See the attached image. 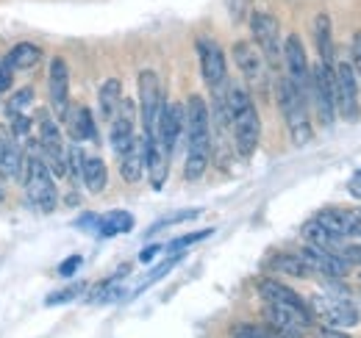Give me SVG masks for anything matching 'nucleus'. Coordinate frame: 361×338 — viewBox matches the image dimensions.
I'll use <instances>...</instances> for the list:
<instances>
[{
    "instance_id": "obj_1",
    "label": "nucleus",
    "mask_w": 361,
    "mask_h": 338,
    "mask_svg": "<svg viewBox=\"0 0 361 338\" xmlns=\"http://www.w3.org/2000/svg\"><path fill=\"white\" fill-rule=\"evenodd\" d=\"M183 133H186V161H183V177L200 180L209 167L212 156V114L200 94H189L183 106Z\"/></svg>"
},
{
    "instance_id": "obj_2",
    "label": "nucleus",
    "mask_w": 361,
    "mask_h": 338,
    "mask_svg": "<svg viewBox=\"0 0 361 338\" xmlns=\"http://www.w3.org/2000/svg\"><path fill=\"white\" fill-rule=\"evenodd\" d=\"M226 103H228V114H231V127H233V144H236V153L242 158H250L259 147V139H262V120H259V111L250 100V92L247 86H228L226 89Z\"/></svg>"
},
{
    "instance_id": "obj_3",
    "label": "nucleus",
    "mask_w": 361,
    "mask_h": 338,
    "mask_svg": "<svg viewBox=\"0 0 361 338\" xmlns=\"http://www.w3.org/2000/svg\"><path fill=\"white\" fill-rule=\"evenodd\" d=\"M275 92H278V106H281V114L286 120L292 144H298V147L309 144L312 136H314L312 133V120H309V94L300 92L289 78H281Z\"/></svg>"
},
{
    "instance_id": "obj_4",
    "label": "nucleus",
    "mask_w": 361,
    "mask_h": 338,
    "mask_svg": "<svg viewBox=\"0 0 361 338\" xmlns=\"http://www.w3.org/2000/svg\"><path fill=\"white\" fill-rule=\"evenodd\" d=\"M23 183H25V194L28 203L42 213H50L59 203V192H56V180L50 175L47 164L42 161L39 153H34V147H28L25 156V172H23Z\"/></svg>"
},
{
    "instance_id": "obj_5",
    "label": "nucleus",
    "mask_w": 361,
    "mask_h": 338,
    "mask_svg": "<svg viewBox=\"0 0 361 338\" xmlns=\"http://www.w3.org/2000/svg\"><path fill=\"white\" fill-rule=\"evenodd\" d=\"M309 308L317 311L328 322V327H342L345 330V327L359 325L361 319L359 305L350 299V294L345 292V286H331L325 294L314 296Z\"/></svg>"
},
{
    "instance_id": "obj_6",
    "label": "nucleus",
    "mask_w": 361,
    "mask_h": 338,
    "mask_svg": "<svg viewBox=\"0 0 361 338\" xmlns=\"http://www.w3.org/2000/svg\"><path fill=\"white\" fill-rule=\"evenodd\" d=\"M164 106V94H161V81L153 70H142L139 73V117H142V139H156V123H159V111Z\"/></svg>"
},
{
    "instance_id": "obj_7",
    "label": "nucleus",
    "mask_w": 361,
    "mask_h": 338,
    "mask_svg": "<svg viewBox=\"0 0 361 338\" xmlns=\"http://www.w3.org/2000/svg\"><path fill=\"white\" fill-rule=\"evenodd\" d=\"M39 156L47 164L53 177H67V150L61 142V130L50 114L39 117Z\"/></svg>"
},
{
    "instance_id": "obj_8",
    "label": "nucleus",
    "mask_w": 361,
    "mask_h": 338,
    "mask_svg": "<svg viewBox=\"0 0 361 338\" xmlns=\"http://www.w3.org/2000/svg\"><path fill=\"white\" fill-rule=\"evenodd\" d=\"M309 92L314 97L317 114H319V123L325 127L334 125L336 120V89H334V73L328 64H314L312 67V81H309Z\"/></svg>"
},
{
    "instance_id": "obj_9",
    "label": "nucleus",
    "mask_w": 361,
    "mask_h": 338,
    "mask_svg": "<svg viewBox=\"0 0 361 338\" xmlns=\"http://www.w3.org/2000/svg\"><path fill=\"white\" fill-rule=\"evenodd\" d=\"M250 34L256 39V47L262 50L264 61L267 64H278L281 53H283V44H281V25L278 20L267 14V11H253L250 14Z\"/></svg>"
},
{
    "instance_id": "obj_10",
    "label": "nucleus",
    "mask_w": 361,
    "mask_h": 338,
    "mask_svg": "<svg viewBox=\"0 0 361 338\" xmlns=\"http://www.w3.org/2000/svg\"><path fill=\"white\" fill-rule=\"evenodd\" d=\"M334 89H336V111H339L345 120H359V114H361V108H359V78H356L353 64H348V61L336 64V73H334Z\"/></svg>"
},
{
    "instance_id": "obj_11",
    "label": "nucleus",
    "mask_w": 361,
    "mask_h": 338,
    "mask_svg": "<svg viewBox=\"0 0 361 338\" xmlns=\"http://www.w3.org/2000/svg\"><path fill=\"white\" fill-rule=\"evenodd\" d=\"M317 222L342 239H361V206H328L317 211Z\"/></svg>"
},
{
    "instance_id": "obj_12",
    "label": "nucleus",
    "mask_w": 361,
    "mask_h": 338,
    "mask_svg": "<svg viewBox=\"0 0 361 338\" xmlns=\"http://www.w3.org/2000/svg\"><path fill=\"white\" fill-rule=\"evenodd\" d=\"M233 61H236L242 78L247 81L250 89H264L267 86V67L270 64L264 61V56L256 44L245 42V39L233 42Z\"/></svg>"
},
{
    "instance_id": "obj_13",
    "label": "nucleus",
    "mask_w": 361,
    "mask_h": 338,
    "mask_svg": "<svg viewBox=\"0 0 361 338\" xmlns=\"http://www.w3.org/2000/svg\"><path fill=\"white\" fill-rule=\"evenodd\" d=\"M183 123H186L183 106L164 100V106H161V111H159V123H156V139H159L161 150H164L170 158H173L180 136H183Z\"/></svg>"
},
{
    "instance_id": "obj_14",
    "label": "nucleus",
    "mask_w": 361,
    "mask_h": 338,
    "mask_svg": "<svg viewBox=\"0 0 361 338\" xmlns=\"http://www.w3.org/2000/svg\"><path fill=\"white\" fill-rule=\"evenodd\" d=\"M197 56H200V73L209 89L228 84L226 53L214 39H197Z\"/></svg>"
},
{
    "instance_id": "obj_15",
    "label": "nucleus",
    "mask_w": 361,
    "mask_h": 338,
    "mask_svg": "<svg viewBox=\"0 0 361 338\" xmlns=\"http://www.w3.org/2000/svg\"><path fill=\"white\" fill-rule=\"evenodd\" d=\"M283 61H286V78L298 86L300 92L309 94V81H312V67H309V58H306V50L298 34H289L286 42H283Z\"/></svg>"
},
{
    "instance_id": "obj_16",
    "label": "nucleus",
    "mask_w": 361,
    "mask_h": 338,
    "mask_svg": "<svg viewBox=\"0 0 361 338\" xmlns=\"http://www.w3.org/2000/svg\"><path fill=\"white\" fill-rule=\"evenodd\" d=\"M47 94H50V108L59 120L67 117L70 111V67L64 58L50 61V75H47Z\"/></svg>"
},
{
    "instance_id": "obj_17",
    "label": "nucleus",
    "mask_w": 361,
    "mask_h": 338,
    "mask_svg": "<svg viewBox=\"0 0 361 338\" xmlns=\"http://www.w3.org/2000/svg\"><path fill=\"white\" fill-rule=\"evenodd\" d=\"M134 125H136L134 100L123 97V100H120L117 114L111 117V136H109V139H111V147H114V153H117V156H123V153H126V150L136 142Z\"/></svg>"
},
{
    "instance_id": "obj_18",
    "label": "nucleus",
    "mask_w": 361,
    "mask_h": 338,
    "mask_svg": "<svg viewBox=\"0 0 361 338\" xmlns=\"http://www.w3.org/2000/svg\"><path fill=\"white\" fill-rule=\"evenodd\" d=\"M298 255L306 261V266H309L312 272L317 269V272H322V275L331 277V280H342V277H348V272H350V263H348L342 255L328 253V250L314 247V244H303V250Z\"/></svg>"
},
{
    "instance_id": "obj_19",
    "label": "nucleus",
    "mask_w": 361,
    "mask_h": 338,
    "mask_svg": "<svg viewBox=\"0 0 361 338\" xmlns=\"http://www.w3.org/2000/svg\"><path fill=\"white\" fill-rule=\"evenodd\" d=\"M259 294L264 296V302L281 305V308H289V311H295V313H303V316H312V319H314V313H312L309 302H306L303 296L298 294V292H292L289 286L278 283V280H270V277H264V280L259 283Z\"/></svg>"
},
{
    "instance_id": "obj_20",
    "label": "nucleus",
    "mask_w": 361,
    "mask_h": 338,
    "mask_svg": "<svg viewBox=\"0 0 361 338\" xmlns=\"http://www.w3.org/2000/svg\"><path fill=\"white\" fill-rule=\"evenodd\" d=\"M145 142V169L150 175V186L161 189L167 183V172H170V156L161 150L159 139H142Z\"/></svg>"
},
{
    "instance_id": "obj_21",
    "label": "nucleus",
    "mask_w": 361,
    "mask_h": 338,
    "mask_svg": "<svg viewBox=\"0 0 361 338\" xmlns=\"http://www.w3.org/2000/svg\"><path fill=\"white\" fill-rule=\"evenodd\" d=\"M64 123L70 127V136H73L75 144H81V142H97V127H94V117H92L90 108H84V106L70 108L67 117H64Z\"/></svg>"
},
{
    "instance_id": "obj_22",
    "label": "nucleus",
    "mask_w": 361,
    "mask_h": 338,
    "mask_svg": "<svg viewBox=\"0 0 361 338\" xmlns=\"http://www.w3.org/2000/svg\"><path fill=\"white\" fill-rule=\"evenodd\" d=\"M303 239H306V244H314V247H322V250H328V253H336L342 255V250L348 247V239H342V236H334L331 230H325L317 219L312 222H306L303 225Z\"/></svg>"
},
{
    "instance_id": "obj_23",
    "label": "nucleus",
    "mask_w": 361,
    "mask_h": 338,
    "mask_svg": "<svg viewBox=\"0 0 361 338\" xmlns=\"http://www.w3.org/2000/svg\"><path fill=\"white\" fill-rule=\"evenodd\" d=\"M145 172V142L136 139L134 144L120 156V175L126 183H139Z\"/></svg>"
},
{
    "instance_id": "obj_24",
    "label": "nucleus",
    "mask_w": 361,
    "mask_h": 338,
    "mask_svg": "<svg viewBox=\"0 0 361 338\" xmlns=\"http://www.w3.org/2000/svg\"><path fill=\"white\" fill-rule=\"evenodd\" d=\"M120 100H123V84L117 78H109L103 81V86L97 89V106H100V120L111 123V117L117 114L120 108Z\"/></svg>"
},
{
    "instance_id": "obj_25",
    "label": "nucleus",
    "mask_w": 361,
    "mask_h": 338,
    "mask_svg": "<svg viewBox=\"0 0 361 338\" xmlns=\"http://www.w3.org/2000/svg\"><path fill=\"white\" fill-rule=\"evenodd\" d=\"M23 150H20V142H8L6 150L0 153V177L3 180H23V172H25V161H23Z\"/></svg>"
},
{
    "instance_id": "obj_26",
    "label": "nucleus",
    "mask_w": 361,
    "mask_h": 338,
    "mask_svg": "<svg viewBox=\"0 0 361 338\" xmlns=\"http://www.w3.org/2000/svg\"><path fill=\"white\" fill-rule=\"evenodd\" d=\"M81 180L84 186L90 189L92 194H100L109 183V169H106V161L97 158V156H84V167H81Z\"/></svg>"
},
{
    "instance_id": "obj_27",
    "label": "nucleus",
    "mask_w": 361,
    "mask_h": 338,
    "mask_svg": "<svg viewBox=\"0 0 361 338\" xmlns=\"http://www.w3.org/2000/svg\"><path fill=\"white\" fill-rule=\"evenodd\" d=\"M314 39H317L319 61L331 67V64H334V31H331V17H328V14H317Z\"/></svg>"
},
{
    "instance_id": "obj_28",
    "label": "nucleus",
    "mask_w": 361,
    "mask_h": 338,
    "mask_svg": "<svg viewBox=\"0 0 361 338\" xmlns=\"http://www.w3.org/2000/svg\"><path fill=\"white\" fill-rule=\"evenodd\" d=\"M6 61L11 64V70H34L42 61V47L34 42H20L6 56Z\"/></svg>"
},
{
    "instance_id": "obj_29",
    "label": "nucleus",
    "mask_w": 361,
    "mask_h": 338,
    "mask_svg": "<svg viewBox=\"0 0 361 338\" xmlns=\"http://www.w3.org/2000/svg\"><path fill=\"white\" fill-rule=\"evenodd\" d=\"M128 230H134V216L128 211H109L97 222V236H103V239L117 236V233H128Z\"/></svg>"
},
{
    "instance_id": "obj_30",
    "label": "nucleus",
    "mask_w": 361,
    "mask_h": 338,
    "mask_svg": "<svg viewBox=\"0 0 361 338\" xmlns=\"http://www.w3.org/2000/svg\"><path fill=\"white\" fill-rule=\"evenodd\" d=\"M270 269H275V272H286V275H292V277H309V275H312V269L306 266V261H303L298 253L272 255Z\"/></svg>"
},
{
    "instance_id": "obj_31",
    "label": "nucleus",
    "mask_w": 361,
    "mask_h": 338,
    "mask_svg": "<svg viewBox=\"0 0 361 338\" xmlns=\"http://www.w3.org/2000/svg\"><path fill=\"white\" fill-rule=\"evenodd\" d=\"M34 103V89L31 86H23V89H17V92H11V97H8V103H6V120L11 123L14 117H20V114H25V108Z\"/></svg>"
},
{
    "instance_id": "obj_32",
    "label": "nucleus",
    "mask_w": 361,
    "mask_h": 338,
    "mask_svg": "<svg viewBox=\"0 0 361 338\" xmlns=\"http://www.w3.org/2000/svg\"><path fill=\"white\" fill-rule=\"evenodd\" d=\"M84 289H87V283H73V286H67V289H61V292L47 294L45 305H64V302H73L75 296L84 294Z\"/></svg>"
},
{
    "instance_id": "obj_33",
    "label": "nucleus",
    "mask_w": 361,
    "mask_h": 338,
    "mask_svg": "<svg viewBox=\"0 0 361 338\" xmlns=\"http://www.w3.org/2000/svg\"><path fill=\"white\" fill-rule=\"evenodd\" d=\"M200 216V208H186V211H178V213H170V216H164V219H159L150 230H147V236H153V233H159L161 227H170V225H178V222H186V219H197Z\"/></svg>"
},
{
    "instance_id": "obj_34",
    "label": "nucleus",
    "mask_w": 361,
    "mask_h": 338,
    "mask_svg": "<svg viewBox=\"0 0 361 338\" xmlns=\"http://www.w3.org/2000/svg\"><path fill=\"white\" fill-rule=\"evenodd\" d=\"M81 167H84V153H81V147L78 144H70L67 147V175H70V180H81Z\"/></svg>"
},
{
    "instance_id": "obj_35",
    "label": "nucleus",
    "mask_w": 361,
    "mask_h": 338,
    "mask_svg": "<svg viewBox=\"0 0 361 338\" xmlns=\"http://www.w3.org/2000/svg\"><path fill=\"white\" fill-rule=\"evenodd\" d=\"M212 233H214V230H195V233H189V236H180V239H176V242H170L167 250H170V253H180V250H186V247H192V244L209 239Z\"/></svg>"
},
{
    "instance_id": "obj_36",
    "label": "nucleus",
    "mask_w": 361,
    "mask_h": 338,
    "mask_svg": "<svg viewBox=\"0 0 361 338\" xmlns=\"http://www.w3.org/2000/svg\"><path fill=\"white\" fill-rule=\"evenodd\" d=\"M11 84H14V70H11V64L3 58V61H0V94L8 92Z\"/></svg>"
},
{
    "instance_id": "obj_37",
    "label": "nucleus",
    "mask_w": 361,
    "mask_h": 338,
    "mask_svg": "<svg viewBox=\"0 0 361 338\" xmlns=\"http://www.w3.org/2000/svg\"><path fill=\"white\" fill-rule=\"evenodd\" d=\"M78 266H81V255H70V258H64V261H61L59 275H61V277H70V275H75V272H78Z\"/></svg>"
},
{
    "instance_id": "obj_38",
    "label": "nucleus",
    "mask_w": 361,
    "mask_h": 338,
    "mask_svg": "<svg viewBox=\"0 0 361 338\" xmlns=\"http://www.w3.org/2000/svg\"><path fill=\"white\" fill-rule=\"evenodd\" d=\"M342 258L350 263V266H361V244H348L342 250Z\"/></svg>"
},
{
    "instance_id": "obj_39",
    "label": "nucleus",
    "mask_w": 361,
    "mask_h": 338,
    "mask_svg": "<svg viewBox=\"0 0 361 338\" xmlns=\"http://www.w3.org/2000/svg\"><path fill=\"white\" fill-rule=\"evenodd\" d=\"M353 70H356V75L361 78V31L353 37Z\"/></svg>"
},
{
    "instance_id": "obj_40",
    "label": "nucleus",
    "mask_w": 361,
    "mask_h": 338,
    "mask_svg": "<svg viewBox=\"0 0 361 338\" xmlns=\"http://www.w3.org/2000/svg\"><path fill=\"white\" fill-rule=\"evenodd\" d=\"M317 338H350V333H345L342 327H319Z\"/></svg>"
},
{
    "instance_id": "obj_41",
    "label": "nucleus",
    "mask_w": 361,
    "mask_h": 338,
    "mask_svg": "<svg viewBox=\"0 0 361 338\" xmlns=\"http://www.w3.org/2000/svg\"><path fill=\"white\" fill-rule=\"evenodd\" d=\"M348 192H350L356 200H361V169H356V172H353V177L348 180Z\"/></svg>"
},
{
    "instance_id": "obj_42",
    "label": "nucleus",
    "mask_w": 361,
    "mask_h": 338,
    "mask_svg": "<svg viewBox=\"0 0 361 338\" xmlns=\"http://www.w3.org/2000/svg\"><path fill=\"white\" fill-rule=\"evenodd\" d=\"M159 253H161V244H153V247H147V250L139 253V261H142V263H150Z\"/></svg>"
},
{
    "instance_id": "obj_43",
    "label": "nucleus",
    "mask_w": 361,
    "mask_h": 338,
    "mask_svg": "<svg viewBox=\"0 0 361 338\" xmlns=\"http://www.w3.org/2000/svg\"><path fill=\"white\" fill-rule=\"evenodd\" d=\"M3 200H6V192H3V186H0V203H3Z\"/></svg>"
}]
</instances>
